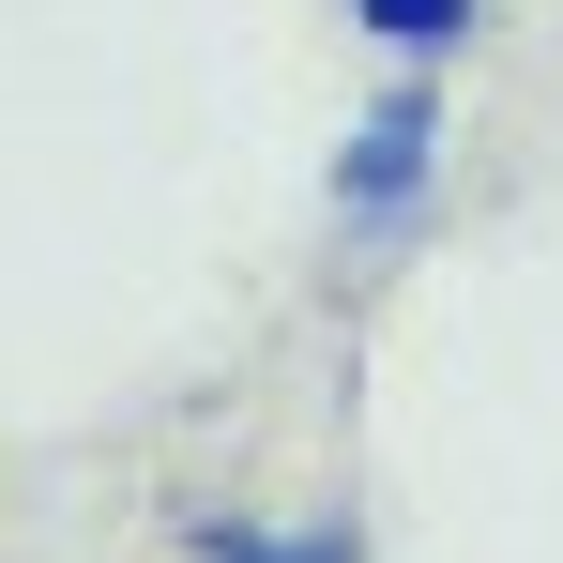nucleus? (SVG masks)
<instances>
[{"instance_id":"obj_2","label":"nucleus","mask_w":563,"mask_h":563,"mask_svg":"<svg viewBox=\"0 0 563 563\" xmlns=\"http://www.w3.org/2000/svg\"><path fill=\"white\" fill-rule=\"evenodd\" d=\"M198 563H366V533L351 518H305V533H244V518H184Z\"/></svg>"},{"instance_id":"obj_3","label":"nucleus","mask_w":563,"mask_h":563,"mask_svg":"<svg viewBox=\"0 0 563 563\" xmlns=\"http://www.w3.org/2000/svg\"><path fill=\"white\" fill-rule=\"evenodd\" d=\"M396 62H442V46H472V0H351Z\"/></svg>"},{"instance_id":"obj_1","label":"nucleus","mask_w":563,"mask_h":563,"mask_svg":"<svg viewBox=\"0 0 563 563\" xmlns=\"http://www.w3.org/2000/svg\"><path fill=\"white\" fill-rule=\"evenodd\" d=\"M427 168H442V92L396 77V92L351 122V153H335V213H351V229H396V213L427 198Z\"/></svg>"}]
</instances>
